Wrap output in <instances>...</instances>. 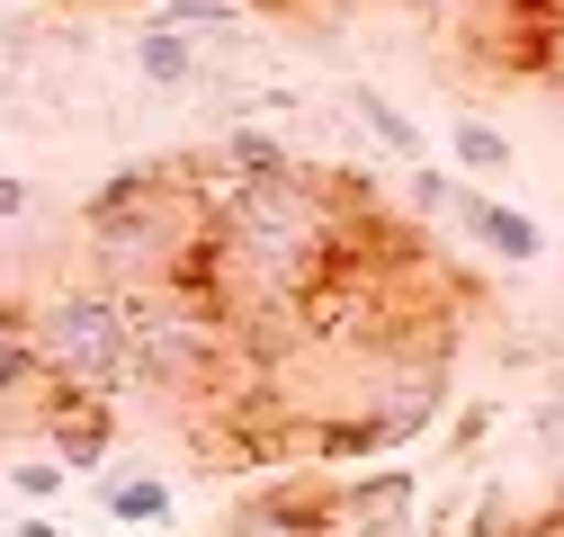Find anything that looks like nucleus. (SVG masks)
<instances>
[{
  "label": "nucleus",
  "instance_id": "f257e3e1",
  "mask_svg": "<svg viewBox=\"0 0 564 537\" xmlns=\"http://www.w3.org/2000/svg\"><path fill=\"white\" fill-rule=\"evenodd\" d=\"M28 341L45 368V394H90L117 403L134 385V341H126V296L117 287H63L28 314Z\"/></svg>",
  "mask_w": 564,
  "mask_h": 537
},
{
  "label": "nucleus",
  "instance_id": "f03ea898",
  "mask_svg": "<svg viewBox=\"0 0 564 537\" xmlns=\"http://www.w3.org/2000/svg\"><path fill=\"white\" fill-rule=\"evenodd\" d=\"M440 216H448V224H457L466 242H484L492 260H511V268L546 260V233H538V216L502 207V197H484V188H466V179H448V197H440Z\"/></svg>",
  "mask_w": 564,
  "mask_h": 537
},
{
  "label": "nucleus",
  "instance_id": "7ed1b4c3",
  "mask_svg": "<svg viewBox=\"0 0 564 537\" xmlns=\"http://www.w3.org/2000/svg\"><path fill=\"white\" fill-rule=\"evenodd\" d=\"M108 439H117V413H108V403H90V394H45V448H54L63 475H90V465L108 457Z\"/></svg>",
  "mask_w": 564,
  "mask_h": 537
},
{
  "label": "nucleus",
  "instance_id": "20e7f679",
  "mask_svg": "<svg viewBox=\"0 0 564 537\" xmlns=\"http://www.w3.org/2000/svg\"><path fill=\"white\" fill-rule=\"evenodd\" d=\"M216 537H332V493H305V484L251 493V502H234V519Z\"/></svg>",
  "mask_w": 564,
  "mask_h": 537
},
{
  "label": "nucleus",
  "instance_id": "39448f33",
  "mask_svg": "<svg viewBox=\"0 0 564 537\" xmlns=\"http://www.w3.org/2000/svg\"><path fill=\"white\" fill-rule=\"evenodd\" d=\"M412 511V475H377L359 493H332V537H403Z\"/></svg>",
  "mask_w": 564,
  "mask_h": 537
},
{
  "label": "nucleus",
  "instance_id": "423d86ee",
  "mask_svg": "<svg viewBox=\"0 0 564 537\" xmlns=\"http://www.w3.org/2000/svg\"><path fill=\"white\" fill-rule=\"evenodd\" d=\"M448 153H457L466 188H475V179H511V171H520V144H511V134L492 125V117H457V125H448Z\"/></svg>",
  "mask_w": 564,
  "mask_h": 537
},
{
  "label": "nucleus",
  "instance_id": "0eeeda50",
  "mask_svg": "<svg viewBox=\"0 0 564 537\" xmlns=\"http://www.w3.org/2000/svg\"><path fill=\"white\" fill-rule=\"evenodd\" d=\"M134 73H144V90L180 99V90L197 81V45H188V36H171V28H144V36H134Z\"/></svg>",
  "mask_w": 564,
  "mask_h": 537
},
{
  "label": "nucleus",
  "instance_id": "6e6552de",
  "mask_svg": "<svg viewBox=\"0 0 564 537\" xmlns=\"http://www.w3.org/2000/svg\"><path fill=\"white\" fill-rule=\"evenodd\" d=\"M349 117H359V125L377 134V144H386V153H394L403 171H421V153H431V134H421V125H412V117H403V108H394L386 90H349Z\"/></svg>",
  "mask_w": 564,
  "mask_h": 537
},
{
  "label": "nucleus",
  "instance_id": "1a4fd4ad",
  "mask_svg": "<svg viewBox=\"0 0 564 537\" xmlns=\"http://www.w3.org/2000/svg\"><path fill=\"white\" fill-rule=\"evenodd\" d=\"M288 171H305L288 144H278L269 125H251V117H234V134H225V179H288Z\"/></svg>",
  "mask_w": 564,
  "mask_h": 537
},
{
  "label": "nucleus",
  "instance_id": "9d476101",
  "mask_svg": "<svg viewBox=\"0 0 564 537\" xmlns=\"http://www.w3.org/2000/svg\"><path fill=\"white\" fill-rule=\"evenodd\" d=\"M99 511L126 519V528H171V484H162V475H134V465H126V475L99 484Z\"/></svg>",
  "mask_w": 564,
  "mask_h": 537
},
{
  "label": "nucleus",
  "instance_id": "9b49d317",
  "mask_svg": "<svg viewBox=\"0 0 564 537\" xmlns=\"http://www.w3.org/2000/svg\"><path fill=\"white\" fill-rule=\"evenodd\" d=\"M10 394H45V368H36V341H28V314L10 305L0 314V403Z\"/></svg>",
  "mask_w": 564,
  "mask_h": 537
},
{
  "label": "nucleus",
  "instance_id": "f8f14e48",
  "mask_svg": "<svg viewBox=\"0 0 564 537\" xmlns=\"http://www.w3.org/2000/svg\"><path fill=\"white\" fill-rule=\"evenodd\" d=\"M234 19H242V0H153V28H171V36H234Z\"/></svg>",
  "mask_w": 564,
  "mask_h": 537
},
{
  "label": "nucleus",
  "instance_id": "ddd939ff",
  "mask_svg": "<svg viewBox=\"0 0 564 537\" xmlns=\"http://www.w3.org/2000/svg\"><path fill=\"white\" fill-rule=\"evenodd\" d=\"M0 484H10L19 502H54V493L73 484V475H63L54 457H0Z\"/></svg>",
  "mask_w": 564,
  "mask_h": 537
},
{
  "label": "nucleus",
  "instance_id": "4468645a",
  "mask_svg": "<svg viewBox=\"0 0 564 537\" xmlns=\"http://www.w3.org/2000/svg\"><path fill=\"white\" fill-rule=\"evenodd\" d=\"M492 421H502V403H466V413H457V430H448V457H475V439H484Z\"/></svg>",
  "mask_w": 564,
  "mask_h": 537
},
{
  "label": "nucleus",
  "instance_id": "2eb2a0df",
  "mask_svg": "<svg viewBox=\"0 0 564 537\" xmlns=\"http://www.w3.org/2000/svg\"><path fill=\"white\" fill-rule=\"evenodd\" d=\"M466 537H511V493H502V484L475 502V528H466Z\"/></svg>",
  "mask_w": 564,
  "mask_h": 537
},
{
  "label": "nucleus",
  "instance_id": "dca6fc26",
  "mask_svg": "<svg viewBox=\"0 0 564 537\" xmlns=\"http://www.w3.org/2000/svg\"><path fill=\"white\" fill-rule=\"evenodd\" d=\"M10 216H28V179H10V171H0V224H10Z\"/></svg>",
  "mask_w": 564,
  "mask_h": 537
},
{
  "label": "nucleus",
  "instance_id": "f3484780",
  "mask_svg": "<svg viewBox=\"0 0 564 537\" xmlns=\"http://www.w3.org/2000/svg\"><path fill=\"white\" fill-rule=\"evenodd\" d=\"M538 439H546V448H564V394H555L546 413H538Z\"/></svg>",
  "mask_w": 564,
  "mask_h": 537
},
{
  "label": "nucleus",
  "instance_id": "a211bd4d",
  "mask_svg": "<svg viewBox=\"0 0 564 537\" xmlns=\"http://www.w3.org/2000/svg\"><path fill=\"white\" fill-rule=\"evenodd\" d=\"M10 537H63V519H54V511H36V519H10Z\"/></svg>",
  "mask_w": 564,
  "mask_h": 537
},
{
  "label": "nucleus",
  "instance_id": "6ab92c4d",
  "mask_svg": "<svg viewBox=\"0 0 564 537\" xmlns=\"http://www.w3.org/2000/svg\"><path fill=\"white\" fill-rule=\"evenodd\" d=\"M10 305H19V296H10V287H0V314H10Z\"/></svg>",
  "mask_w": 564,
  "mask_h": 537
},
{
  "label": "nucleus",
  "instance_id": "aec40b11",
  "mask_svg": "<svg viewBox=\"0 0 564 537\" xmlns=\"http://www.w3.org/2000/svg\"><path fill=\"white\" fill-rule=\"evenodd\" d=\"M0 537H10V519H0Z\"/></svg>",
  "mask_w": 564,
  "mask_h": 537
},
{
  "label": "nucleus",
  "instance_id": "412c9836",
  "mask_svg": "<svg viewBox=\"0 0 564 537\" xmlns=\"http://www.w3.org/2000/svg\"><path fill=\"white\" fill-rule=\"evenodd\" d=\"M144 10H153V0H144Z\"/></svg>",
  "mask_w": 564,
  "mask_h": 537
}]
</instances>
